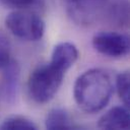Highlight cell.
Listing matches in <instances>:
<instances>
[{
  "label": "cell",
  "mask_w": 130,
  "mask_h": 130,
  "mask_svg": "<svg viewBox=\"0 0 130 130\" xmlns=\"http://www.w3.org/2000/svg\"><path fill=\"white\" fill-rule=\"evenodd\" d=\"M112 93L111 76L101 68L86 70L77 77L74 83L75 103L82 111L89 114L103 110L110 102Z\"/></svg>",
  "instance_id": "1"
},
{
  "label": "cell",
  "mask_w": 130,
  "mask_h": 130,
  "mask_svg": "<svg viewBox=\"0 0 130 130\" xmlns=\"http://www.w3.org/2000/svg\"><path fill=\"white\" fill-rule=\"evenodd\" d=\"M66 71L52 60L38 66L30 73L27 81L28 94L32 101L38 104L50 102L59 90Z\"/></svg>",
  "instance_id": "2"
},
{
  "label": "cell",
  "mask_w": 130,
  "mask_h": 130,
  "mask_svg": "<svg viewBox=\"0 0 130 130\" xmlns=\"http://www.w3.org/2000/svg\"><path fill=\"white\" fill-rule=\"evenodd\" d=\"M6 27L16 38L24 41H39L45 32V22L36 12L18 9L9 13L5 19Z\"/></svg>",
  "instance_id": "3"
},
{
  "label": "cell",
  "mask_w": 130,
  "mask_h": 130,
  "mask_svg": "<svg viewBox=\"0 0 130 130\" xmlns=\"http://www.w3.org/2000/svg\"><path fill=\"white\" fill-rule=\"evenodd\" d=\"M71 19L81 25L96 22L108 12V0H63Z\"/></svg>",
  "instance_id": "4"
},
{
  "label": "cell",
  "mask_w": 130,
  "mask_h": 130,
  "mask_svg": "<svg viewBox=\"0 0 130 130\" xmlns=\"http://www.w3.org/2000/svg\"><path fill=\"white\" fill-rule=\"evenodd\" d=\"M94 50L110 58H122L129 53V39L116 31H101L92 38Z\"/></svg>",
  "instance_id": "5"
},
{
  "label": "cell",
  "mask_w": 130,
  "mask_h": 130,
  "mask_svg": "<svg viewBox=\"0 0 130 130\" xmlns=\"http://www.w3.org/2000/svg\"><path fill=\"white\" fill-rule=\"evenodd\" d=\"M100 129H123L127 130L130 127V115L128 107H114L104 114L98 123Z\"/></svg>",
  "instance_id": "6"
},
{
  "label": "cell",
  "mask_w": 130,
  "mask_h": 130,
  "mask_svg": "<svg viewBox=\"0 0 130 130\" xmlns=\"http://www.w3.org/2000/svg\"><path fill=\"white\" fill-rule=\"evenodd\" d=\"M3 79H2V91L5 100L9 103L14 102L17 95L19 85L20 70L16 62L10 61L4 68Z\"/></svg>",
  "instance_id": "7"
},
{
  "label": "cell",
  "mask_w": 130,
  "mask_h": 130,
  "mask_svg": "<svg viewBox=\"0 0 130 130\" xmlns=\"http://www.w3.org/2000/svg\"><path fill=\"white\" fill-rule=\"evenodd\" d=\"M78 50L76 46L69 42H63L56 45L53 49L51 60L66 70H68L77 60Z\"/></svg>",
  "instance_id": "8"
},
{
  "label": "cell",
  "mask_w": 130,
  "mask_h": 130,
  "mask_svg": "<svg viewBox=\"0 0 130 130\" xmlns=\"http://www.w3.org/2000/svg\"><path fill=\"white\" fill-rule=\"evenodd\" d=\"M45 126L50 130H68L75 127L69 114L62 108H54L47 114Z\"/></svg>",
  "instance_id": "9"
},
{
  "label": "cell",
  "mask_w": 130,
  "mask_h": 130,
  "mask_svg": "<svg viewBox=\"0 0 130 130\" xmlns=\"http://www.w3.org/2000/svg\"><path fill=\"white\" fill-rule=\"evenodd\" d=\"M2 130H35L37 125L28 118L23 116H11L6 118L1 124Z\"/></svg>",
  "instance_id": "10"
},
{
  "label": "cell",
  "mask_w": 130,
  "mask_h": 130,
  "mask_svg": "<svg viewBox=\"0 0 130 130\" xmlns=\"http://www.w3.org/2000/svg\"><path fill=\"white\" fill-rule=\"evenodd\" d=\"M129 84H130V80H129V72L128 71H124V72H121L120 74H118V76L116 78L117 91H118L120 99L122 100L123 104L126 107H129V104H130Z\"/></svg>",
  "instance_id": "11"
},
{
  "label": "cell",
  "mask_w": 130,
  "mask_h": 130,
  "mask_svg": "<svg viewBox=\"0 0 130 130\" xmlns=\"http://www.w3.org/2000/svg\"><path fill=\"white\" fill-rule=\"evenodd\" d=\"M11 46L8 39L0 32V69H3L10 61Z\"/></svg>",
  "instance_id": "12"
},
{
  "label": "cell",
  "mask_w": 130,
  "mask_h": 130,
  "mask_svg": "<svg viewBox=\"0 0 130 130\" xmlns=\"http://www.w3.org/2000/svg\"><path fill=\"white\" fill-rule=\"evenodd\" d=\"M5 6L15 9H27L43 4L44 0H0Z\"/></svg>",
  "instance_id": "13"
}]
</instances>
